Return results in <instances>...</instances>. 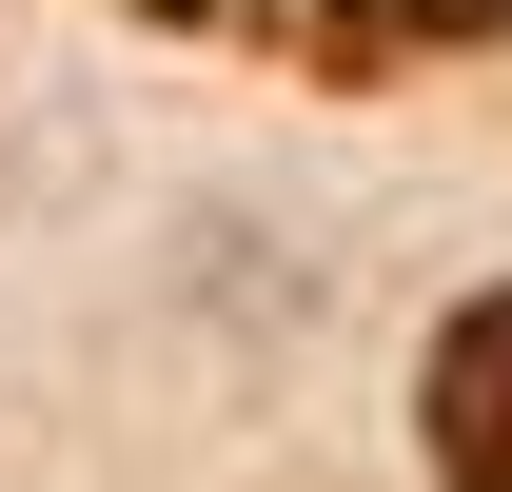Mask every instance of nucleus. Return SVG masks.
I'll return each instance as SVG.
<instances>
[{"instance_id": "1", "label": "nucleus", "mask_w": 512, "mask_h": 492, "mask_svg": "<svg viewBox=\"0 0 512 492\" xmlns=\"http://www.w3.org/2000/svg\"><path fill=\"white\" fill-rule=\"evenodd\" d=\"M414 433H434V473H453V492H512V296H473V315L434 335Z\"/></svg>"}]
</instances>
